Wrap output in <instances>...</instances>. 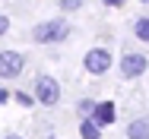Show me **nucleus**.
I'll return each instance as SVG.
<instances>
[{"instance_id": "nucleus-10", "label": "nucleus", "mask_w": 149, "mask_h": 139, "mask_svg": "<svg viewBox=\"0 0 149 139\" xmlns=\"http://www.w3.org/2000/svg\"><path fill=\"white\" fill-rule=\"evenodd\" d=\"M57 3H60V10H67V13H73V10L83 6V0H57Z\"/></svg>"}, {"instance_id": "nucleus-5", "label": "nucleus", "mask_w": 149, "mask_h": 139, "mask_svg": "<svg viewBox=\"0 0 149 139\" xmlns=\"http://www.w3.org/2000/svg\"><path fill=\"white\" fill-rule=\"evenodd\" d=\"M149 66V60L143 54H124L120 57V76L124 79H136V76H143Z\"/></svg>"}, {"instance_id": "nucleus-4", "label": "nucleus", "mask_w": 149, "mask_h": 139, "mask_svg": "<svg viewBox=\"0 0 149 139\" xmlns=\"http://www.w3.org/2000/svg\"><path fill=\"white\" fill-rule=\"evenodd\" d=\"M26 66V57L19 51H0V79H13L19 76Z\"/></svg>"}, {"instance_id": "nucleus-11", "label": "nucleus", "mask_w": 149, "mask_h": 139, "mask_svg": "<svg viewBox=\"0 0 149 139\" xmlns=\"http://www.w3.org/2000/svg\"><path fill=\"white\" fill-rule=\"evenodd\" d=\"M16 101H19V104H26V108H29L32 101H35V98H29V95H26V92H16Z\"/></svg>"}, {"instance_id": "nucleus-2", "label": "nucleus", "mask_w": 149, "mask_h": 139, "mask_svg": "<svg viewBox=\"0 0 149 139\" xmlns=\"http://www.w3.org/2000/svg\"><path fill=\"white\" fill-rule=\"evenodd\" d=\"M35 101H41L45 108H51V104L60 101V82L54 76H38L35 79Z\"/></svg>"}, {"instance_id": "nucleus-6", "label": "nucleus", "mask_w": 149, "mask_h": 139, "mask_svg": "<svg viewBox=\"0 0 149 139\" xmlns=\"http://www.w3.org/2000/svg\"><path fill=\"white\" fill-rule=\"evenodd\" d=\"M92 117H95L98 127L114 123V120H118V108H114V101H98V104H92Z\"/></svg>"}, {"instance_id": "nucleus-3", "label": "nucleus", "mask_w": 149, "mask_h": 139, "mask_svg": "<svg viewBox=\"0 0 149 139\" xmlns=\"http://www.w3.org/2000/svg\"><path fill=\"white\" fill-rule=\"evenodd\" d=\"M83 66L89 70L92 76H105V73L111 70V51H105V48H92L89 54L83 57Z\"/></svg>"}, {"instance_id": "nucleus-7", "label": "nucleus", "mask_w": 149, "mask_h": 139, "mask_svg": "<svg viewBox=\"0 0 149 139\" xmlns=\"http://www.w3.org/2000/svg\"><path fill=\"white\" fill-rule=\"evenodd\" d=\"M127 139H149V120H146V117L127 123Z\"/></svg>"}, {"instance_id": "nucleus-9", "label": "nucleus", "mask_w": 149, "mask_h": 139, "mask_svg": "<svg viewBox=\"0 0 149 139\" xmlns=\"http://www.w3.org/2000/svg\"><path fill=\"white\" fill-rule=\"evenodd\" d=\"M133 35H136L140 41H149V16H140V19L133 22Z\"/></svg>"}, {"instance_id": "nucleus-1", "label": "nucleus", "mask_w": 149, "mask_h": 139, "mask_svg": "<svg viewBox=\"0 0 149 139\" xmlns=\"http://www.w3.org/2000/svg\"><path fill=\"white\" fill-rule=\"evenodd\" d=\"M67 35H70L67 19H48V22H38V26L32 28V38H35L38 44H57Z\"/></svg>"}, {"instance_id": "nucleus-8", "label": "nucleus", "mask_w": 149, "mask_h": 139, "mask_svg": "<svg viewBox=\"0 0 149 139\" xmlns=\"http://www.w3.org/2000/svg\"><path fill=\"white\" fill-rule=\"evenodd\" d=\"M79 136L83 139H102V127H98L95 120H83V123H79Z\"/></svg>"}, {"instance_id": "nucleus-15", "label": "nucleus", "mask_w": 149, "mask_h": 139, "mask_svg": "<svg viewBox=\"0 0 149 139\" xmlns=\"http://www.w3.org/2000/svg\"><path fill=\"white\" fill-rule=\"evenodd\" d=\"M3 139H22V136H16V133H10V136H3Z\"/></svg>"}, {"instance_id": "nucleus-14", "label": "nucleus", "mask_w": 149, "mask_h": 139, "mask_svg": "<svg viewBox=\"0 0 149 139\" xmlns=\"http://www.w3.org/2000/svg\"><path fill=\"white\" fill-rule=\"evenodd\" d=\"M108 6H124V0H105Z\"/></svg>"}, {"instance_id": "nucleus-16", "label": "nucleus", "mask_w": 149, "mask_h": 139, "mask_svg": "<svg viewBox=\"0 0 149 139\" xmlns=\"http://www.w3.org/2000/svg\"><path fill=\"white\" fill-rule=\"evenodd\" d=\"M143 3H149V0H143Z\"/></svg>"}, {"instance_id": "nucleus-13", "label": "nucleus", "mask_w": 149, "mask_h": 139, "mask_svg": "<svg viewBox=\"0 0 149 139\" xmlns=\"http://www.w3.org/2000/svg\"><path fill=\"white\" fill-rule=\"evenodd\" d=\"M10 101V89H0V104H6Z\"/></svg>"}, {"instance_id": "nucleus-12", "label": "nucleus", "mask_w": 149, "mask_h": 139, "mask_svg": "<svg viewBox=\"0 0 149 139\" xmlns=\"http://www.w3.org/2000/svg\"><path fill=\"white\" fill-rule=\"evenodd\" d=\"M6 32H10V19L0 13V35H6Z\"/></svg>"}]
</instances>
